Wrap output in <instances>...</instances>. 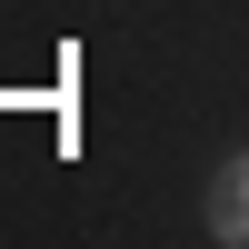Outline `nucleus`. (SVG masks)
<instances>
[{
	"label": "nucleus",
	"instance_id": "f257e3e1",
	"mask_svg": "<svg viewBox=\"0 0 249 249\" xmlns=\"http://www.w3.org/2000/svg\"><path fill=\"white\" fill-rule=\"evenodd\" d=\"M210 239L249 249V150H230V160L210 170Z\"/></svg>",
	"mask_w": 249,
	"mask_h": 249
}]
</instances>
